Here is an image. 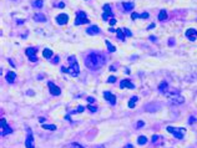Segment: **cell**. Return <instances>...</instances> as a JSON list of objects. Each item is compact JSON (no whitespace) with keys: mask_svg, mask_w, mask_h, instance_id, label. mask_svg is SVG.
I'll return each instance as SVG.
<instances>
[{"mask_svg":"<svg viewBox=\"0 0 197 148\" xmlns=\"http://www.w3.org/2000/svg\"><path fill=\"white\" fill-rule=\"evenodd\" d=\"M125 148H132V144H127Z\"/></svg>","mask_w":197,"mask_h":148,"instance_id":"ee69618b","label":"cell"},{"mask_svg":"<svg viewBox=\"0 0 197 148\" xmlns=\"http://www.w3.org/2000/svg\"><path fill=\"white\" fill-rule=\"evenodd\" d=\"M125 87L130 88V90H134L135 88V85L132 83L130 80H122L120 82V88H125Z\"/></svg>","mask_w":197,"mask_h":148,"instance_id":"5bb4252c","label":"cell"},{"mask_svg":"<svg viewBox=\"0 0 197 148\" xmlns=\"http://www.w3.org/2000/svg\"><path fill=\"white\" fill-rule=\"evenodd\" d=\"M167 19V11L166 10H161V11H160V14H158V20L160 21H163V20H166Z\"/></svg>","mask_w":197,"mask_h":148,"instance_id":"44dd1931","label":"cell"},{"mask_svg":"<svg viewBox=\"0 0 197 148\" xmlns=\"http://www.w3.org/2000/svg\"><path fill=\"white\" fill-rule=\"evenodd\" d=\"M6 82H9V83H13L14 81H15V78H16V73L15 72H13V71H8L6 72Z\"/></svg>","mask_w":197,"mask_h":148,"instance_id":"2e32d148","label":"cell"},{"mask_svg":"<svg viewBox=\"0 0 197 148\" xmlns=\"http://www.w3.org/2000/svg\"><path fill=\"white\" fill-rule=\"evenodd\" d=\"M85 108L82 107V106H80V107L76 110V111H74V112H71V113H80V112H82V111H84Z\"/></svg>","mask_w":197,"mask_h":148,"instance_id":"4dcf8cb0","label":"cell"},{"mask_svg":"<svg viewBox=\"0 0 197 148\" xmlns=\"http://www.w3.org/2000/svg\"><path fill=\"white\" fill-rule=\"evenodd\" d=\"M42 56H44V59L50 60L51 57H52V51L50 49H45L44 51H42Z\"/></svg>","mask_w":197,"mask_h":148,"instance_id":"d6986e66","label":"cell"},{"mask_svg":"<svg viewBox=\"0 0 197 148\" xmlns=\"http://www.w3.org/2000/svg\"><path fill=\"white\" fill-rule=\"evenodd\" d=\"M67 21H69L67 14H59V15L56 16V23L59 24V25H65Z\"/></svg>","mask_w":197,"mask_h":148,"instance_id":"4fadbf2b","label":"cell"},{"mask_svg":"<svg viewBox=\"0 0 197 148\" xmlns=\"http://www.w3.org/2000/svg\"><path fill=\"white\" fill-rule=\"evenodd\" d=\"M143 125H145V123H143V121H138V122L136 123V127H137V128H142Z\"/></svg>","mask_w":197,"mask_h":148,"instance_id":"1f68e13d","label":"cell"},{"mask_svg":"<svg viewBox=\"0 0 197 148\" xmlns=\"http://www.w3.org/2000/svg\"><path fill=\"white\" fill-rule=\"evenodd\" d=\"M85 66L90 70H99L106 63V56L102 52H90V54L84 59Z\"/></svg>","mask_w":197,"mask_h":148,"instance_id":"6da1fadb","label":"cell"},{"mask_svg":"<svg viewBox=\"0 0 197 148\" xmlns=\"http://www.w3.org/2000/svg\"><path fill=\"white\" fill-rule=\"evenodd\" d=\"M105 44H106V46H107V49H109V52H114V51H116V47L111 44V42L109 41V40H106L105 41Z\"/></svg>","mask_w":197,"mask_h":148,"instance_id":"d4e9b609","label":"cell"},{"mask_svg":"<svg viewBox=\"0 0 197 148\" xmlns=\"http://www.w3.org/2000/svg\"><path fill=\"white\" fill-rule=\"evenodd\" d=\"M137 101H138V97H137V96H132L131 100L129 101V107H130V108H134L135 106H136V102H137Z\"/></svg>","mask_w":197,"mask_h":148,"instance_id":"ffe728a7","label":"cell"},{"mask_svg":"<svg viewBox=\"0 0 197 148\" xmlns=\"http://www.w3.org/2000/svg\"><path fill=\"white\" fill-rule=\"evenodd\" d=\"M47 86H49L50 93L52 95V96H60V95H61V90H60V87H57L56 85H54V82L49 81V82H47Z\"/></svg>","mask_w":197,"mask_h":148,"instance_id":"9c48e42d","label":"cell"},{"mask_svg":"<svg viewBox=\"0 0 197 148\" xmlns=\"http://www.w3.org/2000/svg\"><path fill=\"white\" fill-rule=\"evenodd\" d=\"M99 33H100V29H99V26H96V25H91L90 28L86 29V34L87 35H96Z\"/></svg>","mask_w":197,"mask_h":148,"instance_id":"9a60e30c","label":"cell"},{"mask_svg":"<svg viewBox=\"0 0 197 148\" xmlns=\"http://www.w3.org/2000/svg\"><path fill=\"white\" fill-rule=\"evenodd\" d=\"M157 138H158L157 136H153V137H152V142H156V139H157Z\"/></svg>","mask_w":197,"mask_h":148,"instance_id":"b9f144b4","label":"cell"},{"mask_svg":"<svg viewBox=\"0 0 197 148\" xmlns=\"http://www.w3.org/2000/svg\"><path fill=\"white\" fill-rule=\"evenodd\" d=\"M167 132L172 133L175 138L182 139L185 137V133H186V128H185V127H171V126H168L167 127Z\"/></svg>","mask_w":197,"mask_h":148,"instance_id":"3957f363","label":"cell"},{"mask_svg":"<svg viewBox=\"0 0 197 148\" xmlns=\"http://www.w3.org/2000/svg\"><path fill=\"white\" fill-rule=\"evenodd\" d=\"M89 23V19L86 16V13L84 11H77L76 14V19H75V25L79 26V25H82V24H87Z\"/></svg>","mask_w":197,"mask_h":148,"instance_id":"5b68a950","label":"cell"},{"mask_svg":"<svg viewBox=\"0 0 197 148\" xmlns=\"http://www.w3.org/2000/svg\"><path fill=\"white\" fill-rule=\"evenodd\" d=\"M69 63H70V67H61V71L65 72V73H70L71 76H77L79 72H80V68H79V63L75 56H69Z\"/></svg>","mask_w":197,"mask_h":148,"instance_id":"7a4b0ae2","label":"cell"},{"mask_svg":"<svg viewBox=\"0 0 197 148\" xmlns=\"http://www.w3.org/2000/svg\"><path fill=\"white\" fill-rule=\"evenodd\" d=\"M122 5H124V9L126 10V11H130V10H132V9H134V6H135V4L132 3V1H130V3H124Z\"/></svg>","mask_w":197,"mask_h":148,"instance_id":"7402d4cb","label":"cell"},{"mask_svg":"<svg viewBox=\"0 0 197 148\" xmlns=\"http://www.w3.org/2000/svg\"><path fill=\"white\" fill-rule=\"evenodd\" d=\"M51 62H52V63H57V62H59V56H56V57H54V59H52V60H51Z\"/></svg>","mask_w":197,"mask_h":148,"instance_id":"8d00e7d4","label":"cell"},{"mask_svg":"<svg viewBox=\"0 0 197 148\" xmlns=\"http://www.w3.org/2000/svg\"><path fill=\"white\" fill-rule=\"evenodd\" d=\"M26 132H28V134H26V139H25V147L26 148H34L35 147V143H34V137H33V132L31 130L26 128Z\"/></svg>","mask_w":197,"mask_h":148,"instance_id":"8992f818","label":"cell"},{"mask_svg":"<svg viewBox=\"0 0 197 148\" xmlns=\"http://www.w3.org/2000/svg\"><path fill=\"white\" fill-rule=\"evenodd\" d=\"M26 56L29 57V60L31 62H36L38 61V57H36V54H38V47H28L25 50Z\"/></svg>","mask_w":197,"mask_h":148,"instance_id":"277c9868","label":"cell"},{"mask_svg":"<svg viewBox=\"0 0 197 148\" xmlns=\"http://www.w3.org/2000/svg\"><path fill=\"white\" fill-rule=\"evenodd\" d=\"M131 19H132V20L140 19V14H137V13H132V14H131Z\"/></svg>","mask_w":197,"mask_h":148,"instance_id":"f1b7e54d","label":"cell"},{"mask_svg":"<svg viewBox=\"0 0 197 148\" xmlns=\"http://www.w3.org/2000/svg\"><path fill=\"white\" fill-rule=\"evenodd\" d=\"M116 35H117V39L120 40V41H124L125 40V34L122 33V30L121 29H116Z\"/></svg>","mask_w":197,"mask_h":148,"instance_id":"603a6c76","label":"cell"},{"mask_svg":"<svg viewBox=\"0 0 197 148\" xmlns=\"http://www.w3.org/2000/svg\"><path fill=\"white\" fill-rule=\"evenodd\" d=\"M9 63H10V65H11L13 67H15V66H16V65H15V63H14V61H13L11 59H9Z\"/></svg>","mask_w":197,"mask_h":148,"instance_id":"ab89813d","label":"cell"},{"mask_svg":"<svg viewBox=\"0 0 197 148\" xmlns=\"http://www.w3.org/2000/svg\"><path fill=\"white\" fill-rule=\"evenodd\" d=\"M102 9H104V14H102V20L104 21H107L110 18L111 19L114 18V14H112V11H111V6L109 4H105L102 6Z\"/></svg>","mask_w":197,"mask_h":148,"instance_id":"ba28073f","label":"cell"},{"mask_svg":"<svg viewBox=\"0 0 197 148\" xmlns=\"http://www.w3.org/2000/svg\"><path fill=\"white\" fill-rule=\"evenodd\" d=\"M34 20L36 23H44V21H46V16L44 14H36L34 16Z\"/></svg>","mask_w":197,"mask_h":148,"instance_id":"ac0fdd59","label":"cell"},{"mask_svg":"<svg viewBox=\"0 0 197 148\" xmlns=\"http://www.w3.org/2000/svg\"><path fill=\"white\" fill-rule=\"evenodd\" d=\"M168 98H170V102H171L172 105H181V103H183V101H185V98L182 96L176 95V93H175V95H170Z\"/></svg>","mask_w":197,"mask_h":148,"instance_id":"30bf717a","label":"cell"},{"mask_svg":"<svg viewBox=\"0 0 197 148\" xmlns=\"http://www.w3.org/2000/svg\"><path fill=\"white\" fill-rule=\"evenodd\" d=\"M124 33H125V35H126V36H129V38H130V36H132L131 31H130L129 29H124Z\"/></svg>","mask_w":197,"mask_h":148,"instance_id":"d6a6232c","label":"cell"},{"mask_svg":"<svg viewBox=\"0 0 197 148\" xmlns=\"http://www.w3.org/2000/svg\"><path fill=\"white\" fill-rule=\"evenodd\" d=\"M137 143L140 144V146L146 144V143H147V138H146L145 136H140V137H138V138H137Z\"/></svg>","mask_w":197,"mask_h":148,"instance_id":"cb8c5ba5","label":"cell"},{"mask_svg":"<svg viewBox=\"0 0 197 148\" xmlns=\"http://www.w3.org/2000/svg\"><path fill=\"white\" fill-rule=\"evenodd\" d=\"M115 81H116V77H115V76L109 77V80H107V82H115Z\"/></svg>","mask_w":197,"mask_h":148,"instance_id":"d590c367","label":"cell"},{"mask_svg":"<svg viewBox=\"0 0 197 148\" xmlns=\"http://www.w3.org/2000/svg\"><path fill=\"white\" fill-rule=\"evenodd\" d=\"M42 128L44 130H50V131H55L56 130V126L55 125H42Z\"/></svg>","mask_w":197,"mask_h":148,"instance_id":"484cf974","label":"cell"},{"mask_svg":"<svg viewBox=\"0 0 197 148\" xmlns=\"http://www.w3.org/2000/svg\"><path fill=\"white\" fill-rule=\"evenodd\" d=\"M95 101H96V100H95L94 97H87V102L89 103H94Z\"/></svg>","mask_w":197,"mask_h":148,"instance_id":"e575fe53","label":"cell"},{"mask_svg":"<svg viewBox=\"0 0 197 148\" xmlns=\"http://www.w3.org/2000/svg\"><path fill=\"white\" fill-rule=\"evenodd\" d=\"M86 107H87V110H89V111H91V112H96V111H97V107H96V106H92V105H87Z\"/></svg>","mask_w":197,"mask_h":148,"instance_id":"83f0119b","label":"cell"},{"mask_svg":"<svg viewBox=\"0 0 197 148\" xmlns=\"http://www.w3.org/2000/svg\"><path fill=\"white\" fill-rule=\"evenodd\" d=\"M158 90L161 91L162 93H165V95H167L168 93V85L166 83V82H161L158 85Z\"/></svg>","mask_w":197,"mask_h":148,"instance_id":"e0dca14e","label":"cell"},{"mask_svg":"<svg viewBox=\"0 0 197 148\" xmlns=\"http://www.w3.org/2000/svg\"><path fill=\"white\" fill-rule=\"evenodd\" d=\"M96 148H105V144H99Z\"/></svg>","mask_w":197,"mask_h":148,"instance_id":"7bdbcfd3","label":"cell"},{"mask_svg":"<svg viewBox=\"0 0 197 148\" xmlns=\"http://www.w3.org/2000/svg\"><path fill=\"white\" fill-rule=\"evenodd\" d=\"M104 98L106 100V101H109L111 106H115L116 105V96L111 93L110 91H105L104 92Z\"/></svg>","mask_w":197,"mask_h":148,"instance_id":"8fae6325","label":"cell"},{"mask_svg":"<svg viewBox=\"0 0 197 148\" xmlns=\"http://www.w3.org/2000/svg\"><path fill=\"white\" fill-rule=\"evenodd\" d=\"M0 126H1V136H6V134L13 133V130L9 127L6 120H4V118L0 120Z\"/></svg>","mask_w":197,"mask_h":148,"instance_id":"52a82bcc","label":"cell"},{"mask_svg":"<svg viewBox=\"0 0 197 148\" xmlns=\"http://www.w3.org/2000/svg\"><path fill=\"white\" fill-rule=\"evenodd\" d=\"M42 4H44L42 0H35V1H34V8L40 9V8H42Z\"/></svg>","mask_w":197,"mask_h":148,"instance_id":"4316f807","label":"cell"},{"mask_svg":"<svg viewBox=\"0 0 197 148\" xmlns=\"http://www.w3.org/2000/svg\"><path fill=\"white\" fill-rule=\"evenodd\" d=\"M185 35H186V38H187L190 41H195L196 39H197V30L196 29H187L186 30V33H185Z\"/></svg>","mask_w":197,"mask_h":148,"instance_id":"7c38bea8","label":"cell"},{"mask_svg":"<svg viewBox=\"0 0 197 148\" xmlns=\"http://www.w3.org/2000/svg\"><path fill=\"white\" fill-rule=\"evenodd\" d=\"M152 28H155V24H151V25L147 28V30H150V29H152Z\"/></svg>","mask_w":197,"mask_h":148,"instance_id":"60d3db41","label":"cell"},{"mask_svg":"<svg viewBox=\"0 0 197 148\" xmlns=\"http://www.w3.org/2000/svg\"><path fill=\"white\" fill-rule=\"evenodd\" d=\"M148 18V14L147 13H142L140 14V19H147Z\"/></svg>","mask_w":197,"mask_h":148,"instance_id":"836d02e7","label":"cell"},{"mask_svg":"<svg viewBox=\"0 0 197 148\" xmlns=\"http://www.w3.org/2000/svg\"><path fill=\"white\" fill-rule=\"evenodd\" d=\"M70 148H84L81 144H79V143H71L70 144Z\"/></svg>","mask_w":197,"mask_h":148,"instance_id":"f546056e","label":"cell"},{"mask_svg":"<svg viewBox=\"0 0 197 148\" xmlns=\"http://www.w3.org/2000/svg\"><path fill=\"white\" fill-rule=\"evenodd\" d=\"M109 21H110V25H115V24H116V19H114V18L110 19Z\"/></svg>","mask_w":197,"mask_h":148,"instance_id":"74e56055","label":"cell"},{"mask_svg":"<svg viewBox=\"0 0 197 148\" xmlns=\"http://www.w3.org/2000/svg\"><path fill=\"white\" fill-rule=\"evenodd\" d=\"M56 6H57V8H60V9H62V8H65V4H64V3H59V4L56 5Z\"/></svg>","mask_w":197,"mask_h":148,"instance_id":"f35d334b","label":"cell"}]
</instances>
